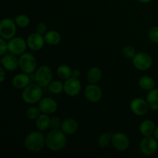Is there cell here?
Instances as JSON below:
<instances>
[{"mask_svg":"<svg viewBox=\"0 0 158 158\" xmlns=\"http://www.w3.org/2000/svg\"><path fill=\"white\" fill-rule=\"evenodd\" d=\"M73 70L67 65H60L57 67L56 73L57 76L62 80H67L72 77Z\"/></svg>","mask_w":158,"mask_h":158,"instance_id":"cell-25","label":"cell"},{"mask_svg":"<svg viewBox=\"0 0 158 158\" xmlns=\"http://www.w3.org/2000/svg\"><path fill=\"white\" fill-rule=\"evenodd\" d=\"M148 36L152 43H158V26H154L150 29Z\"/></svg>","mask_w":158,"mask_h":158,"instance_id":"cell-31","label":"cell"},{"mask_svg":"<svg viewBox=\"0 0 158 158\" xmlns=\"http://www.w3.org/2000/svg\"><path fill=\"white\" fill-rule=\"evenodd\" d=\"M140 149L142 154L146 156H152L157 151L158 141L152 136H147L141 140Z\"/></svg>","mask_w":158,"mask_h":158,"instance_id":"cell-8","label":"cell"},{"mask_svg":"<svg viewBox=\"0 0 158 158\" xmlns=\"http://www.w3.org/2000/svg\"><path fill=\"white\" fill-rule=\"evenodd\" d=\"M80 75H81V73H80V70L78 69H75L73 70L72 72V77H74V78H80Z\"/></svg>","mask_w":158,"mask_h":158,"instance_id":"cell-36","label":"cell"},{"mask_svg":"<svg viewBox=\"0 0 158 158\" xmlns=\"http://www.w3.org/2000/svg\"><path fill=\"white\" fill-rule=\"evenodd\" d=\"M45 42L50 46H56L61 41V35L57 31L49 30L44 35Z\"/></svg>","mask_w":158,"mask_h":158,"instance_id":"cell-23","label":"cell"},{"mask_svg":"<svg viewBox=\"0 0 158 158\" xmlns=\"http://www.w3.org/2000/svg\"><path fill=\"white\" fill-rule=\"evenodd\" d=\"M138 84L140 87L144 90H151L154 89L156 86L154 80L149 76H143L140 77L138 80Z\"/></svg>","mask_w":158,"mask_h":158,"instance_id":"cell-24","label":"cell"},{"mask_svg":"<svg viewBox=\"0 0 158 158\" xmlns=\"http://www.w3.org/2000/svg\"><path fill=\"white\" fill-rule=\"evenodd\" d=\"M130 108L132 113L135 115L141 117L145 115L148 112V109H150L147 100L142 98H135L131 102Z\"/></svg>","mask_w":158,"mask_h":158,"instance_id":"cell-12","label":"cell"},{"mask_svg":"<svg viewBox=\"0 0 158 158\" xmlns=\"http://www.w3.org/2000/svg\"><path fill=\"white\" fill-rule=\"evenodd\" d=\"M19 69L25 73L32 74L36 70V60L30 52H24L20 55L19 58Z\"/></svg>","mask_w":158,"mask_h":158,"instance_id":"cell-4","label":"cell"},{"mask_svg":"<svg viewBox=\"0 0 158 158\" xmlns=\"http://www.w3.org/2000/svg\"><path fill=\"white\" fill-rule=\"evenodd\" d=\"M147 103L152 110H158V89L149 90L146 97Z\"/></svg>","mask_w":158,"mask_h":158,"instance_id":"cell-21","label":"cell"},{"mask_svg":"<svg viewBox=\"0 0 158 158\" xmlns=\"http://www.w3.org/2000/svg\"><path fill=\"white\" fill-rule=\"evenodd\" d=\"M43 98V89L42 86L35 83H31L24 88L22 92V99L28 104H35L39 103Z\"/></svg>","mask_w":158,"mask_h":158,"instance_id":"cell-3","label":"cell"},{"mask_svg":"<svg viewBox=\"0 0 158 158\" xmlns=\"http://www.w3.org/2000/svg\"><path fill=\"white\" fill-rule=\"evenodd\" d=\"M62 121L58 117H52L50 119V127L52 129H60Z\"/></svg>","mask_w":158,"mask_h":158,"instance_id":"cell-32","label":"cell"},{"mask_svg":"<svg viewBox=\"0 0 158 158\" xmlns=\"http://www.w3.org/2000/svg\"><path fill=\"white\" fill-rule=\"evenodd\" d=\"M134 67L140 71H146L151 67L153 64L152 58L146 52H137L132 59Z\"/></svg>","mask_w":158,"mask_h":158,"instance_id":"cell-7","label":"cell"},{"mask_svg":"<svg viewBox=\"0 0 158 158\" xmlns=\"http://www.w3.org/2000/svg\"><path fill=\"white\" fill-rule=\"evenodd\" d=\"M41 110L39 106H30L26 111V117L29 120H36L41 114Z\"/></svg>","mask_w":158,"mask_h":158,"instance_id":"cell-29","label":"cell"},{"mask_svg":"<svg viewBox=\"0 0 158 158\" xmlns=\"http://www.w3.org/2000/svg\"><path fill=\"white\" fill-rule=\"evenodd\" d=\"M79 124L77 120L73 118H66L62 121L60 129L66 134V135H72L77 131Z\"/></svg>","mask_w":158,"mask_h":158,"instance_id":"cell-18","label":"cell"},{"mask_svg":"<svg viewBox=\"0 0 158 158\" xmlns=\"http://www.w3.org/2000/svg\"><path fill=\"white\" fill-rule=\"evenodd\" d=\"M154 137H155V138H156V140H157V141H158V126L157 127H156L155 132H154Z\"/></svg>","mask_w":158,"mask_h":158,"instance_id":"cell-37","label":"cell"},{"mask_svg":"<svg viewBox=\"0 0 158 158\" xmlns=\"http://www.w3.org/2000/svg\"><path fill=\"white\" fill-rule=\"evenodd\" d=\"M26 42H27L28 47L32 51H39L42 49L46 43L44 36L37 32L30 34L28 36Z\"/></svg>","mask_w":158,"mask_h":158,"instance_id":"cell-16","label":"cell"},{"mask_svg":"<svg viewBox=\"0 0 158 158\" xmlns=\"http://www.w3.org/2000/svg\"><path fill=\"white\" fill-rule=\"evenodd\" d=\"M8 52V43H6V40L0 38V56H3Z\"/></svg>","mask_w":158,"mask_h":158,"instance_id":"cell-34","label":"cell"},{"mask_svg":"<svg viewBox=\"0 0 158 158\" xmlns=\"http://www.w3.org/2000/svg\"><path fill=\"white\" fill-rule=\"evenodd\" d=\"M31 79L29 74L22 73H18L12 78V86L18 89H23L26 86L30 84Z\"/></svg>","mask_w":158,"mask_h":158,"instance_id":"cell-17","label":"cell"},{"mask_svg":"<svg viewBox=\"0 0 158 158\" xmlns=\"http://www.w3.org/2000/svg\"><path fill=\"white\" fill-rule=\"evenodd\" d=\"M157 127L155 126V123L151 120H145L142 122L139 127L140 132L143 137L147 136H152L155 132V130Z\"/></svg>","mask_w":158,"mask_h":158,"instance_id":"cell-19","label":"cell"},{"mask_svg":"<svg viewBox=\"0 0 158 158\" xmlns=\"http://www.w3.org/2000/svg\"><path fill=\"white\" fill-rule=\"evenodd\" d=\"M113 147L119 151H124L128 149L130 146V139L125 134L122 132H117L113 134L112 137Z\"/></svg>","mask_w":158,"mask_h":158,"instance_id":"cell-11","label":"cell"},{"mask_svg":"<svg viewBox=\"0 0 158 158\" xmlns=\"http://www.w3.org/2000/svg\"><path fill=\"white\" fill-rule=\"evenodd\" d=\"M15 22L16 23L17 26L20 28H24L28 27L30 24V19L29 18V16L25 14H20V15H18L17 16H15Z\"/></svg>","mask_w":158,"mask_h":158,"instance_id":"cell-28","label":"cell"},{"mask_svg":"<svg viewBox=\"0 0 158 158\" xmlns=\"http://www.w3.org/2000/svg\"><path fill=\"white\" fill-rule=\"evenodd\" d=\"M82 89V85L79 79L70 77L66 80L64 83V92L67 96L71 97L79 95Z\"/></svg>","mask_w":158,"mask_h":158,"instance_id":"cell-10","label":"cell"},{"mask_svg":"<svg viewBox=\"0 0 158 158\" xmlns=\"http://www.w3.org/2000/svg\"><path fill=\"white\" fill-rule=\"evenodd\" d=\"M50 119L49 114L42 113L40 117L35 120V126H36L38 131L43 132L50 127Z\"/></svg>","mask_w":158,"mask_h":158,"instance_id":"cell-22","label":"cell"},{"mask_svg":"<svg viewBox=\"0 0 158 158\" xmlns=\"http://www.w3.org/2000/svg\"><path fill=\"white\" fill-rule=\"evenodd\" d=\"M102 78V71L97 66H93L86 73V79L89 83L97 84Z\"/></svg>","mask_w":158,"mask_h":158,"instance_id":"cell-20","label":"cell"},{"mask_svg":"<svg viewBox=\"0 0 158 158\" xmlns=\"http://www.w3.org/2000/svg\"><path fill=\"white\" fill-rule=\"evenodd\" d=\"M27 47V42L21 37H13L8 42V52L15 56L24 53Z\"/></svg>","mask_w":158,"mask_h":158,"instance_id":"cell-9","label":"cell"},{"mask_svg":"<svg viewBox=\"0 0 158 158\" xmlns=\"http://www.w3.org/2000/svg\"><path fill=\"white\" fill-rule=\"evenodd\" d=\"M84 95L88 101L91 103H97L102 98V89L97 84L89 83L85 88Z\"/></svg>","mask_w":158,"mask_h":158,"instance_id":"cell-13","label":"cell"},{"mask_svg":"<svg viewBox=\"0 0 158 158\" xmlns=\"http://www.w3.org/2000/svg\"><path fill=\"white\" fill-rule=\"evenodd\" d=\"M16 23L10 18H5L0 23V36L6 40L15 37L16 33Z\"/></svg>","mask_w":158,"mask_h":158,"instance_id":"cell-6","label":"cell"},{"mask_svg":"<svg viewBox=\"0 0 158 158\" xmlns=\"http://www.w3.org/2000/svg\"><path fill=\"white\" fill-rule=\"evenodd\" d=\"M49 92L53 94H60L64 91V83L60 80H53L48 86Z\"/></svg>","mask_w":158,"mask_h":158,"instance_id":"cell-27","label":"cell"},{"mask_svg":"<svg viewBox=\"0 0 158 158\" xmlns=\"http://www.w3.org/2000/svg\"><path fill=\"white\" fill-rule=\"evenodd\" d=\"M47 32V26L45 23H40L35 27V32L40 35H45Z\"/></svg>","mask_w":158,"mask_h":158,"instance_id":"cell-33","label":"cell"},{"mask_svg":"<svg viewBox=\"0 0 158 158\" xmlns=\"http://www.w3.org/2000/svg\"><path fill=\"white\" fill-rule=\"evenodd\" d=\"M24 144L31 152H39L46 146V137L40 131L29 133L25 138Z\"/></svg>","mask_w":158,"mask_h":158,"instance_id":"cell-2","label":"cell"},{"mask_svg":"<svg viewBox=\"0 0 158 158\" xmlns=\"http://www.w3.org/2000/svg\"><path fill=\"white\" fill-rule=\"evenodd\" d=\"M137 1L140 2H142V3H148V2H150L151 0H137Z\"/></svg>","mask_w":158,"mask_h":158,"instance_id":"cell-38","label":"cell"},{"mask_svg":"<svg viewBox=\"0 0 158 158\" xmlns=\"http://www.w3.org/2000/svg\"><path fill=\"white\" fill-rule=\"evenodd\" d=\"M113 134L111 132L103 133L100 134L98 138V145L102 148H106L109 146L112 142Z\"/></svg>","mask_w":158,"mask_h":158,"instance_id":"cell-26","label":"cell"},{"mask_svg":"<svg viewBox=\"0 0 158 158\" xmlns=\"http://www.w3.org/2000/svg\"><path fill=\"white\" fill-rule=\"evenodd\" d=\"M67 143L66 134L61 129H52L46 136V147L50 151H60Z\"/></svg>","mask_w":158,"mask_h":158,"instance_id":"cell-1","label":"cell"},{"mask_svg":"<svg viewBox=\"0 0 158 158\" xmlns=\"http://www.w3.org/2000/svg\"><path fill=\"white\" fill-rule=\"evenodd\" d=\"M53 74L52 71L48 66H41L35 70L34 79L37 84L42 87H46L49 86V83L52 82Z\"/></svg>","mask_w":158,"mask_h":158,"instance_id":"cell-5","label":"cell"},{"mask_svg":"<svg viewBox=\"0 0 158 158\" xmlns=\"http://www.w3.org/2000/svg\"><path fill=\"white\" fill-rule=\"evenodd\" d=\"M136 53L135 49L132 46H127L123 49V55L127 59H133Z\"/></svg>","mask_w":158,"mask_h":158,"instance_id":"cell-30","label":"cell"},{"mask_svg":"<svg viewBox=\"0 0 158 158\" xmlns=\"http://www.w3.org/2000/svg\"><path fill=\"white\" fill-rule=\"evenodd\" d=\"M0 61H1L2 66H3L6 70L15 71L19 67V63L17 56L10 52L2 56Z\"/></svg>","mask_w":158,"mask_h":158,"instance_id":"cell-14","label":"cell"},{"mask_svg":"<svg viewBox=\"0 0 158 158\" xmlns=\"http://www.w3.org/2000/svg\"><path fill=\"white\" fill-rule=\"evenodd\" d=\"M5 70H6L5 68L1 66V67H0V83H3L5 79H6V71Z\"/></svg>","mask_w":158,"mask_h":158,"instance_id":"cell-35","label":"cell"},{"mask_svg":"<svg viewBox=\"0 0 158 158\" xmlns=\"http://www.w3.org/2000/svg\"><path fill=\"white\" fill-rule=\"evenodd\" d=\"M38 106L43 114H52L57 110L58 104L54 99L50 97H43L39 102Z\"/></svg>","mask_w":158,"mask_h":158,"instance_id":"cell-15","label":"cell"}]
</instances>
